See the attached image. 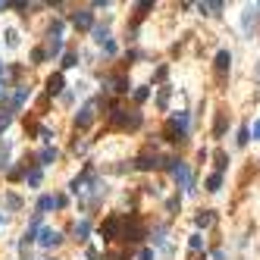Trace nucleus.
Here are the masks:
<instances>
[{
    "instance_id": "38",
    "label": "nucleus",
    "mask_w": 260,
    "mask_h": 260,
    "mask_svg": "<svg viewBox=\"0 0 260 260\" xmlns=\"http://www.w3.org/2000/svg\"><path fill=\"white\" fill-rule=\"evenodd\" d=\"M248 132H251V135H254V138H257V141H260V120H257V122H254V126H251V128H248Z\"/></svg>"
},
{
    "instance_id": "2",
    "label": "nucleus",
    "mask_w": 260,
    "mask_h": 260,
    "mask_svg": "<svg viewBox=\"0 0 260 260\" xmlns=\"http://www.w3.org/2000/svg\"><path fill=\"white\" fill-rule=\"evenodd\" d=\"M144 238V222H141L138 214H132L126 220V232H122V242H141Z\"/></svg>"
},
{
    "instance_id": "6",
    "label": "nucleus",
    "mask_w": 260,
    "mask_h": 260,
    "mask_svg": "<svg viewBox=\"0 0 260 260\" xmlns=\"http://www.w3.org/2000/svg\"><path fill=\"white\" fill-rule=\"evenodd\" d=\"M120 226H122V220H120V216H113V220L104 222V226H100L104 242H113V238H116V232H120Z\"/></svg>"
},
{
    "instance_id": "8",
    "label": "nucleus",
    "mask_w": 260,
    "mask_h": 260,
    "mask_svg": "<svg viewBox=\"0 0 260 260\" xmlns=\"http://www.w3.org/2000/svg\"><path fill=\"white\" fill-rule=\"evenodd\" d=\"M229 69H232V54H229V50H220V54H216V72L226 76Z\"/></svg>"
},
{
    "instance_id": "33",
    "label": "nucleus",
    "mask_w": 260,
    "mask_h": 260,
    "mask_svg": "<svg viewBox=\"0 0 260 260\" xmlns=\"http://www.w3.org/2000/svg\"><path fill=\"white\" fill-rule=\"evenodd\" d=\"M38 135H41V141H44V144L50 148V141H54V132H50V128H38Z\"/></svg>"
},
{
    "instance_id": "21",
    "label": "nucleus",
    "mask_w": 260,
    "mask_h": 260,
    "mask_svg": "<svg viewBox=\"0 0 260 260\" xmlns=\"http://www.w3.org/2000/svg\"><path fill=\"white\" fill-rule=\"evenodd\" d=\"M220 188H222V176H220V172H214V176L207 179V192H220Z\"/></svg>"
},
{
    "instance_id": "12",
    "label": "nucleus",
    "mask_w": 260,
    "mask_h": 260,
    "mask_svg": "<svg viewBox=\"0 0 260 260\" xmlns=\"http://www.w3.org/2000/svg\"><path fill=\"white\" fill-rule=\"evenodd\" d=\"M32 98V91L26 88V85H19V91H16V98H13V110H19V107H26V100Z\"/></svg>"
},
{
    "instance_id": "3",
    "label": "nucleus",
    "mask_w": 260,
    "mask_h": 260,
    "mask_svg": "<svg viewBox=\"0 0 260 260\" xmlns=\"http://www.w3.org/2000/svg\"><path fill=\"white\" fill-rule=\"evenodd\" d=\"M98 107H100L98 100H88L85 107L78 110V116H76V126H78V128H91V122L98 120Z\"/></svg>"
},
{
    "instance_id": "20",
    "label": "nucleus",
    "mask_w": 260,
    "mask_h": 260,
    "mask_svg": "<svg viewBox=\"0 0 260 260\" xmlns=\"http://www.w3.org/2000/svg\"><path fill=\"white\" fill-rule=\"evenodd\" d=\"M179 163H182L179 157H163V160H160V170H166V172H176V166H179Z\"/></svg>"
},
{
    "instance_id": "39",
    "label": "nucleus",
    "mask_w": 260,
    "mask_h": 260,
    "mask_svg": "<svg viewBox=\"0 0 260 260\" xmlns=\"http://www.w3.org/2000/svg\"><path fill=\"white\" fill-rule=\"evenodd\" d=\"M214 260H226V251H214Z\"/></svg>"
},
{
    "instance_id": "28",
    "label": "nucleus",
    "mask_w": 260,
    "mask_h": 260,
    "mask_svg": "<svg viewBox=\"0 0 260 260\" xmlns=\"http://www.w3.org/2000/svg\"><path fill=\"white\" fill-rule=\"evenodd\" d=\"M235 141H238V148H244L248 141H251V132H248V126H242V128H238V138H235Z\"/></svg>"
},
{
    "instance_id": "22",
    "label": "nucleus",
    "mask_w": 260,
    "mask_h": 260,
    "mask_svg": "<svg viewBox=\"0 0 260 260\" xmlns=\"http://www.w3.org/2000/svg\"><path fill=\"white\" fill-rule=\"evenodd\" d=\"M47 210H54V198H50V194H44V198L38 200V214L44 216V214H47Z\"/></svg>"
},
{
    "instance_id": "34",
    "label": "nucleus",
    "mask_w": 260,
    "mask_h": 260,
    "mask_svg": "<svg viewBox=\"0 0 260 260\" xmlns=\"http://www.w3.org/2000/svg\"><path fill=\"white\" fill-rule=\"evenodd\" d=\"M188 244H192V251H200V248H204V242H200V235L194 232L192 238H188Z\"/></svg>"
},
{
    "instance_id": "25",
    "label": "nucleus",
    "mask_w": 260,
    "mask_h": 260,
    "mask_svg": "<svg viewBox=\"0 0 260 260\" xmlns=\"http://www.w3.org/2000/svg\"><path fill=\"white\" fill-rule=\"evenodd\" d=\"M94 41H98V44L104 47V44L110 41V32H107V28H94Z\"/></svg>"
},
{
    "instance_id": "23",
    "label": "nucleus",
    "mask_w": 260,
    "mask_h": 260,
    "mask_svg": "<svg viewBox=\"0 0 260 260\" xmlns=\"http://www.w3.org/2000/svg\"><path fill=\"white\" fill-rule=\"evenodd\" d=\"M214 135H216V138L226 135V113H220V116H216V128H214Z\"/></svg>"
},
{
    "instance_id": "17",
    "label": "nucleus",
    "mask_w": 260,
    "mask_h": 260,
    "mask_svg": "<svg viewBox=\"0 0 260 260\" xmlns=\"http://www.w3.org/2000/svg\"><path fill=\"white\" fill-rule=\"evenodd\" d=\"M13 113H16L13 107H4V113H0V135L10 128V122H13Z\"/></svg>"
},
{
    "instance_id": "16",
    "label": "nucleus",
    "mask_w": 260,
    "mask_h": 260,
    "mask_svg": "<svg viewBox=\"0 0 260 260\" xmlns=\"http://www.w3.org/2000/svg\"><path fill=\"white\" fill-rule=\"evenodd\" d=\"M60 91H63V76L56 72V76L47 78V94H60Z\"/></svg>"
},
{
    "instance_id": "7",
    "label": "nucleus",
    "mask_w": 260,
    "mask_h": 260,
    "mask_svg": "<svg viewBox=\"0 0 260 260\" xmlns=\"http://www.w3.org/2000/svg\"><path fill=\"white\" fill-rule=\"evenodd\" d=\"M72 26L76 28H91L94 26V13H91V10H78V13L72 16Z\"/></svg>"
},
{
    "instance_id": "9",
    "label": "nucleus",
    "mask_w": 260,
    "mask_h": 260,
    "mask_svg": "<svg viewBox=\"0 0 260 260\" xmlns=\"http://www.w3.org/2000/svg\"><path fill=\"white\" fill-rule=\"evenodd\" d=\"M135 166L138 170H157L160 166V157H157V154H154V157H150V154H141V157L135 160Z\"/></svg>"
},
{
    "instance_id": "10",
    "label": "nucleus",
    "mask_w": 260,
    "mask_h": 260,
    "mask_svg": "<svg viewBox=\"0 0 260 260\" xmlns=\"http://www.w3.org/2000/svg\"><path fill=\"white\" fill-rule=\"evenodd\" d=\"M214 222H216V214H214V210H200V214H198V229H210Z\"/></svg>"
},
{
    "instance_id": "26",
    "label": "nucleus",
    "mask_w": 260,
    "mask_h": 260,
    "mask_svg": "<svg viewBox=\"0 0 260 260\" xmlns=\"http://www.w3.org/2000/svg\"><path fill=\"white\" fill-rule=\"evenodd\" d=\"M229 166V154H222V150H216V170H220V176H222V170Z\"/></svg>"
},
{
    "instance_id": "43",
    "label": "nucleus",
    "mask_w": 260,
    "mask_h": 260,
    "mask_svg": "<svg viewBox=\"0 0 260 260\" xmlns=\"http://www.w3.org/2000/svg\"><path fill=\"white\" fill-rule=\"evenodd\" d=\"M0 72H4V63H0Z\"/></svg>"
},
{
    "instance_id": "13",
    "label": "nucleus",
    "mask_w": 260,
    "mask_h": 260,
    "mask_svg": "<svg viewBox=\"0 0 260 260\" xmlns=\"http://www.w3.org/2000/svg\"><path fill=\"white\" fill-rule=\"evenodd\" d=\"M56 160V148H44L38 154V166H50V163Z\"/></svg>"
},
{
    "instance_id": "19",
    "label": "nucleus",
    "mask_w": 260,
    "mask_h": 260,
    "mask_svg": "<svg viewBox=\"0 0 260 260\" xmlns=\"http://www.w3.org/2000/svg\"><path fill=\"white\" fill-rule=\"evenodd\" d=\"M0 170H10V141L0 144Z\"/></svg>"
},
{
    "instance_id": "37",
    "label": "nucleus",
    "mask_w": 260,
    "mask_h": 260,
    "mask_svg": "<svg viewBox=\"0 0 260 260\" xmlns=\"http://www.w3.org/2000/svg\"><path fill=\"white\" fill-rule=\"evenodd\" d=\"M66 204H69V200H66V194H54V207H60V210H63Z\"/></svg>"
},
{
    "instance_id": "30",
    "label": "nucleus",
    "mask_w": 260,
    "mask_h": 260,
    "mask_svg": "<svg viewBox=\"0 0 260 260\" xmlns=\"http://www.w3.org/2000/svg\"><path fill=\"white\" fill-rule=\"evenodd\" d=\"M26 179H28V185L34 188V185H41V170H32V172H26Z\"/></svg>"
},
{
    "instance_id": "40",
    "label": "nucleus",
    "mask_w": 260,
    "mask_h": 260,
    "mask_svg": "<svg viewBox=\"0 0 260 260\" xmlns=\"http://www.w3.org/2000/svg\"><path fill=\"white\" fill-rule=\"evenodd\" d=\"M0 10H10V4H4V0H0Z\"/></svg>"
},
{
    "instance_id": "24",
    "label": "nucleus",
    "mask_w": 260,
    "mask_h": 260,
    "mask_svg": "<svg viewBox=\"0 0 260 260\" xmlns=\"http://www.w3.org/2000/svg\"><path fill=\"white\" fill-rule=\"evenodd\" d=\"M157 107H160V110H166V107H170V88H163V91L157 94Z\"/></svg>"
},
{
    "instance_id": "14",
    "label": "nucleus",
    "mask_w": 260,
    "mask_h": 260,
    "mask_svg": "<svg viewBox=\"0 0 260 260\" xmlns=\"http://www.w3.org/2000/svg\"><path fill=\"white\" fill-rule=\"evenodd\" d=\"M107 85H113L116 94H126L128 91V78L126 76H116V78H107Z\"/></svg>"
},
{
    "instance_id": "36",
    "label": "nucleus",
    "mask_w": 260,
    "mask_h": 260,
    "mask_svg": "<svg viewBox=\"0 0 260 260\" xmlns=\"http://www.w3.org/2000/svg\"><path fill=\"white\" fill-rule=\"evenodd\" d=\"M32 60H34V63H44V60H47V54H44V47H38V50H34V54H32Z\"/></svg>"
},
{
    "instance_id": "5",
    "label": "nucleus",
    "mask_w": 260,
    "mask_h": 260,
    "mask_svg": "<svg viewBox=\"0 0 260 260\" xmlns=\"http://www.w3.org/2000/svg\"><path fill=\"white\" fill-rule=\"evenodd\" d=\"M172 179H176L179 188H188V192H192V172H188V163H179V166H176Z\"/></svg>"
},
{
    "instance_id": "11",
    "label": "nucleus",
    "mask_w": 260,
    "mask_h": 260,
    "mask_svg": "<svg viewBox=\"0 0 260 260\" xmlns=\"http://www.w3.org/2000/svg\"><path fill=\"white\" fill-rule=\"evenodd\" d=\"M88 235H91V220L76 222V242H88Z\"/></svg>"
},
{
    "instance_id": "32",
    "label": "nucleus",
    "mask_w": 260,
    "mask_h": 260,
    "mask_svg": "<svg viewBox=\"0 0 260 260\" xmlns=\"http://www.w3.org/2000/svg\"><path fill=\"white\" fill-rule=\"evenodd\" d=\"M148 98H150V88H144V85H141V88L135 91V100H138V104H144Z\"/></svg>"
},
{
    "instance_id": "31",
    "label": "nucleus",
    "mask_w": 260,
    "mask_h": 260,
    "mask_svg": "<svg viewBox=\"0 0 260 260\" xmlns=\"http://www.w3.org/2000/svg\"><path fill=\"white\" fill-rule=\"evenodd\" d=\"M6 207H10V210H19V207H22V198H19V194H6Z\"/></svg>"
},
{
    "instance_id": "41",
    "label": "nucleus",
    "mask_w": 260,
    "mask_h": 260,
    "mask_svg": "<svg viewBox=\"0 0 260 260\" xmlns=\"http://www.w3.org/2000/svg\"><path fill=\"white\" fill-rule=\"evenodd\" d=\"M4 222H6V220H4V214H0V226H4Z\"/></svg>"
},
{
    "instance_id": "4",
    "label": "nucleus",
    "mask_w": 260,
    "mask_h": 260,
    "mask_svg": "<svg viewBox=\"0 0 260 260\" xmlns=\"http://www.w3.org/2000/svg\"><path fill=\"white\" fill-rule=\"evenodd\" d=\"M60 242H63V235L56 232V229H41V232H38V244L47 248V251H50V248H56Z\"/></svg>"
},
{
    "instance_id": "42",
    "label": "nucleus",
    "mask_w": 260,
    "mask_h": 260,
    "mask_svg": "<svg viewBox=\"0 0 260 260\" xmlns=\"http://www.w3.org/2000/svg\"><path fill=\"white\" fill-rule=\"evenodd\" d=\"M0 98H4V88H0Z\"/></svg>"
},
{
    "instance_id": "35",
    "label": "nucleus",
    "mask_w": 260,
    "mask_h": 260,
    "mask_svg": "<svg viewBox=\"0 0 260 260\" xmlns=\"http://www.w3.org/2000/svg\"><path fill=\"white\" fill-rule=\"evenodd\" d=\"M179 204H182V198H170V200H166V210H170V214H176Z\"/></svg>"
},
{
    "instance_id": "27",
    "label": "nucleus",
    "mask_w": 260,
    "mask_h": 260,
    "mask_svg": "<svg viewBox=\"0 0 260 260\" xmlns=\"http://www.w3.org/2000/svg\"><path fill=\"white\" fill-rule=\"evenodd\" d=\"M72 66H78V54H72V50H69V54L63 56V69H72Z\"/></svg>"
},
{
    "instance_id": "15",
    "label": "nucleus",
    "mask_w": 260,
    "mask_h": 260,
    "mask_svg": "<svg viewBox=\"0 0 260 260\" xmlns=\"http://www.w3.org/2000/svg\"><path fill=\"white\" fill-rule=\"evenodd\" d=\"M257 22V10L254 6H248L244 10V19H242V26H244V34H251V26Z\"/></svg>"
},
{
    "instance_id": "1",
    "label": "nucleus",
    "mask_w": 260,
    "mask_h": 260,
    "mask_svg": "<svg viewBox=\"0 0 260 260\" xmlns=\"http://www.w3.org/2000/svg\"><path fill=\"white\" fill-rule=\"evenodd\" d=\"M110 122L116 128H138L141 126V113H126V110H113L110 113Z\"/></svg>"
},
{
    "instance_id": "29",
    "label": "nucleus",
    "mask_w": 260,
    "mask_h": 260,
    "mask_svg": "<svg viewBox=\"0 0 260 260\" xmlns=\"http://www.w3.org/2000/svg\"><path fill=\"white\" fill-rule=\"evenodd\" d=\"M6 47H19V32H16V28L6 32Z\"/></svg>"
},
{
    "instance_id": "18",
    "label": "nucleus",
    "mask_w": 260,
    "mask_h": 260,
    "mask_svg": "<svg viewBox=\"0 0 260 260\" xmlns=\"http://www.w3.org/2000/svg\"><path fill=\"white\" fill-rule=\"evenodd\" d=\"M47 56H56V54H63V38H50V44H47Z\"/></svg>"
}]
</instances>
